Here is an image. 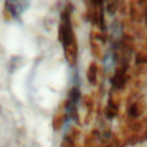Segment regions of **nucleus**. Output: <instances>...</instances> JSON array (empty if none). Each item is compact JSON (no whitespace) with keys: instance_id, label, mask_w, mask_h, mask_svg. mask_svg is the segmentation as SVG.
<instances>
[{"instance_id":"obj_2","label":"nucleus","mask_w":147,"mask_h":147,"mask_svg":"<svg viewBox=\"0 0 147 147\" xmlns=\"http://www.w3.org/2000/svg\"><path fill=\"white\" fill-rule=\"evenodd\" d=\"M29 6L28 2H22V1H8L6 2L7 10L13 15V16H20L25 8Z\"/></svg>"},{"instance_id":"obj_1","label":"nucleus","mask_w":147,"mask_h":147,"mask_svg":"<svg viewBox=\"0 0 147 147\" xmlns=\"http://www.w3.org/2000/svg\"><path fill=\"white\" fill-rule=\"evenodd\" d=\"M60 40L62 41L67 60L71 64H74L77 57V45L75 40V33L72 31L70 14L67 11H64V14L62 15L60 24Z\"/></svg>"}]
</instances>
